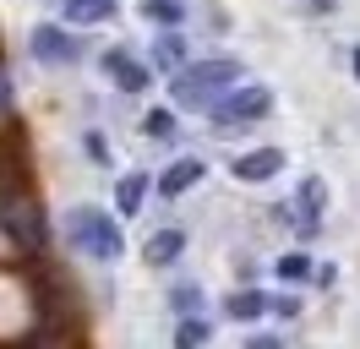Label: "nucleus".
I'll use <instances>...</instances> for the list:
<instances>
[{
	"instance_id": "nucleus-1",
	"label": "nucleus",
	"mask_w": 360,
	"mask_h": 349,
	"mask_svg": "<svg viewBox=\"0 0 360 349\" xmlns=\"http://www.w3.org/2000/svg\"><path fill=\"white\" fill-rule=\"evenodd\" d=\"M229 82H240V61H197V65H186L175 77V104H186V109H197V104H207L219 87H229Z\"/></svg>"
},
{
	"instance_id": "nucleus-2",
	"label": "nucleus",
	"mask_w": 360,
	"mask_h": 349,
	"mask_svg": "<svg viewBox=\"0 0 360 349\" xmlns=\"http://www.w3.org/2000/svg\"><path fill=\"white\" fill-rule=\"evenodd\" d=\"M66 235L88 251V257H98V262H115L120 251H126V240H120V229H115L110 218L98 213V208H77V213L66 218Z\"/></svg>"
},
{
	"instance_id": "nucleus-3",
	"label": "nucleus",
	"mask_w": 360,
	"mask_h": 349,
	"mask_svg": "<svg viewBox=\"0 0 360 349\" xmlns=\"http://www.w3.org/2000/svg\"><path fill=\"white\" fill-rule=\"evenodd\" d=\"M0 224H6V235L17 240L22 251H44V218H39V208H33L27 191L0 196Z\"/></svg>"
},
{
	"instance_id": "nucleus-4",
	"label": "nucleus",
	"mask_w": 360,
	"mask_h": 349,
	"mask_svg": "<svg viewBox=\"0 0 360 349\" xmlns=\"http://www.w3.org/2000/svg\"><path fill=\"white\" fill-rule=\"evenodd\" d=\"M268 109H273V93L262 82H246L240 93H229V99L213 104V120H219V126H240V120H262Z\"/></svg>"
},
{
	"instance_id": "nucleus-5",
	"label": "nucleus",
	"mask_w": 360,
	"mask_h": 349,
	"mask_svg": "<svg viewBox=\"0 0 360 349\" xmlns=\"http://www.w3.org/2000/svg\"><path fill=\"white\" fill-rule=\"evenodd\" d=\"M33 55L49 65H60V61H77V44H71L66 27H55V22H44V27H33Z\"/></svg>"
},
{
	"instance_id": "nucleus-6",
	"label": "nucleus",
	"mask_w": 360,
	"mask_h": 349,
	"mask_svg": "<svg viewBox=\"0 0 360 349\" xmlns=\"http://www.w3.org/2000/svg\"><path fill=\"white\" fill-rule=\"evenodd\" d=\"M278 170H284V153L278 148H257V153H246V158H235V174H240V180H273Z\"/></svg>"
},
{
	"instance_id": "nucleus-7",
	"label": "nucleus",
	"mask_w": 360,
	"mask_h": 349,
	"mask_svg": "<svg viewBox=\"0 0 360 349\" xmlns=\"http://www.w3.org/2000/svg\"><path fill=\"white\" fill-rule=\"evenodd\" d=\"M197 180H202V158H175L169 170L158 174V191H164V196H180V191H191Z\"/></svg>"
},
{
	"instance_id": "nucleus-8",
	"label": "nucleus",
	"mask_w": 360,
	"mask_h": 349,
	"mask_svg": "<svg viewBox=\"0 0 360 349\" xmlns=\"http://www.w3.org/2000/svg\"><path fill=\"white\" fill-rule=\"evenodd\" d=\"M104 71H110L126 93H142V87H148V71H142L131 55H120V49H110V55H104Z\"/></svg>"
},
{
	"instance_id": "nucleus-9",
	"label": "nucleus",
	"mask_w": 360,
	"mask_h": 349,
	"mask_svg": "<svg viewBox=\"0 0 360 349\" xmlns=\"http://www.w3.org/2000/svg\"><path fill=\"white\" fill-rule=\"evenodd\" d=\"M180 251H186V235H180V229H158V235L148 240V246H142V257L153 262V267H164V262H175Z\"/></svg>"
},
{
	"instance_id": "nucleus-10",
	"label": "nucleus",
	"mask_w": 360,
	"mask_h": 349,
	"mask_svg": "<svg viewBox=\"0 0 360 349\" xmlns=\"http://www.w3.org/2000/svg\"><path fill=\"white\" fill-rule=\"evenodd\" d=\"M142 191H148V174H120V186H115V208L120 218H131L142 208Z\"/></svg>"
},
{
	"instance_id": "nucleus-11",
	"label": "nucleus",
	"mask_w": 360,
	"mask_h": 349,
	"mask_svg": "<svg viewBox=\"0 0 360 349\" xmlns=\"http://www.w3.org/2000/svg\"><path fill=\"white\" fill-rule=\"evenodd\" d=\"M262 311H268V295H262V289H235V295H229V317H235V322H251V317H262Z\"/></svg>"
},
{
	"instance_id": "nucleus-12",
	"label": "nucleus",
	"mask_w": 360,
	"mask_h": 349,
	"mask_svg": "<svg viewBox=\"0 0 360 349\" xmlns=\"http://www.w3.org/2000/svg\"><path fill=\"white\" fill-rule=\"evenodd\" d=\"M60 6H66V22H82V27H88V22H104L115 11V0H60Z\"/></svg>"
},
{
	"instance_id": "nucleus-13",
	"label": "nucleus",
	"mask_w": 360,
	"mask_h": 349,
	"mask_svg": "<svg viewBox=\"0 0 360 349\" xmlns=\"http://www.w3.org/2000/svg\"><path fill=\"white\" fill-rule=\"evenodd\" d=\"M300 229H316V213H322V180H306L300 186Z\"/></svg>"
},
{
	"instance_id": "nucleus-14",
	"label": "nucleus",
	"mask_w": 360,
	"mask_h": 349,
	"mask_svg": "<svg viewBox=\"0 0 360 349\" xmlns=\"http://www.w3.org/2000/svg\"><path fill=\"white\" fill-rule=\"evenodd\" d=\"M169 305L191 317V311H202V289H197V284H175V289H169Z\"/></svg>"
},
{
	"instance_id": "nucleus-15",
	"label": "nucleus",
	"mask_w": 360,
	"mask_h": 349,
	"mask_svg": "<svg viewBox=\"0 0 360 349\" xmlns=\"http://www.w3.org/2000/svg\"><path fill=\"white\" fill-rule=\"evenodd\" d=\"M142 131H148L153 142H164V137H175V115H169V109H148V120H142Z\"/></svg>"
},
{
	"instance_id": "nucleus-16",
	"label": "nucleus",
	"mask_w": 360,
	"mask_h": 349,
	"mask_svg": "<svg viewBox=\"0 0 360 349\" xmlns=\"http://www.w3.org/2000/svg\"><path fill=\"white\" fill-rule=\"evenodd\" d=\"M175 344H180V349H197V344H207V322H202V317H197V322L186 317V322H180V333H175Z\"/></svg>"
},
{
	"instance_id": "nucleus-17",
	"label": "nucleus",
	"mask_w": 360,
	"mask_h": 349,
	"mask_svg": "<svg viewBox=\"0 0 360 349\" xmlns=\"http://www.w3.org/2000/svg\"><path fill=\"white\" fill-rule=\"evenodd\" d=\"M306 273H311V257H300V251H290L278 262V279H306Z\"/></svg>"
},
{
	"instance_id": "nucleus-18",
	"label": "nucleus",
	"mask_w": 360,
	"mask_h": 349,
	"mask_svg": "<svg viewBox=\"0 0 360 349\" xmlns=\"http://www.w3.org/2000/svg\"><path fill=\"white\" fill-rule=\"evenodd\" d=\"M180 22V6H175V0H148V22Z\"/></svg>"
},
{
	"instance_id": "nucleus-19",
	"label": "nucleus",
	"mask_w": 360,
	"mask_h": 349,
	"mask_svg": "<svg viewBox=\"0 0 360 349\" xmlns=\"http://www.w3.org/2000/svg\"><path fill=\"white\" fill-rule=\"evenodd\" d=\"M180 61V39L169 33V39H158V65H175Z\"/></svg>"
},
{
	"instance_id": "nucleus-20",
	"label": "nucleus",
	"mask_w": 360,
	"mask_h": 349,
	"mask_svg": "<svg viewBox=\"0 0 360 349\" xmlns=\"http://www.w3.org/2000/svg\"><path fill=\"white\" fill-rule=\"evenodd\" d=\"M11 109V82H6V71H0V115Z\"/></svg>"
},
{
	"instance_id": "nucleus-21",
	"label": "nucleus",
	"mask_w": 360,
	"mask_h": 349,
	"mask_svg": "<svg viewBox=\"0 0 360 349\" xmlns=\"http://www.w3.org/2000/svg\"><path fill=\"white\" fill-rule=\"evenodd\" d=\"M306 6H316V11H322V6H328V0H306Z\"/></svg>"
},
{
	"instance_id": "nucleus-22",
	"label": "nucleus",
	"mask_w": 360,
	"mask_h": 349,
	"mask_svg": "<svg viewBox=\"0 0 360 349\" xmlns=\"http://www.w3.org/2000/svg\"><path fill=\"white\" fill-rule=\"evenodd\" d=\"M355 77H360V49H355Z\"/></svg>"
}]
</instances>
